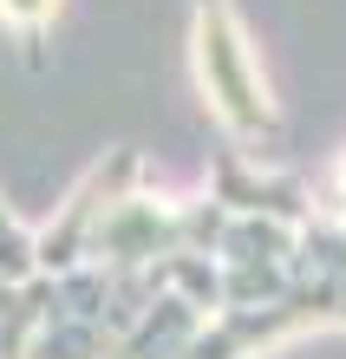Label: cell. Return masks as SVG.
Returning <instances> with one entry per match:
<instances>
[{
  "instance_id": "cell-2",
  "label": "cell",
  "mask_w": 346,
  "mask_h": 359,
  "mask_svg": "<svg viewBox=\"0 0 346 359\" xmlns=\"http://www.w3.org/2000/svg\"><path fill=\"white\" fill-rule=\"evenodd\" d=\"M131 183H138V151H131V144H124V151H112L98 170H85V183L66 196V209L53 216V229H46V236H33L39 274H72V268L92 262L98 222L112 216L124 196H131Z\"/></svg>"
},
{
  "instance_id": "cell-1",
  "label": "cell",
  "mask_w": 346,
  "mask_h": 359,
  "mask_svg": "<svg viewBox=\"0 0 346 359\" xmlns=\"http://www.w3.org/2000/svg\"><path fill=\"white\" fill-rule=\"evenodd\" d=\"M189 53H197V79L215 104V118L229 124L235 144H274L281 137V111L268 98V79L248 53V33L235 7H215V13H197L189 27Z\"/></svg>"
},
{
  "instance_id": "cell-7",
  "label": "cell",
  "mask_w": 346,
  "mask_h": 359,
  "mask_svg": "<svg viewBox=\"0 0 346 359\" xmlns=\"http://www.w3.org/2000/svg\"><path fill=\"white\" fill-rule=\"evenodd\" d=\"M112 353V333L92 327V320H53L33 333V353L27 359H105Z\"/></svg>"
},
{
  "instance_id": "cell-10",
  "label": "cell",
  "mask_w": 346,
  "mask_h": 359,
  "mask_svg": "<svg viewBox=\"0 0 346 359\" xmlns=\"http://www.w3.org/2000/svg\"><path fill=\"white\" fill-rule=\"evenodd\" d=\"M39 274V255H33V236L20 229L7 209H0V287H27Z\"/></svg>"
},
{
  "instance_id": "cell-3",
  "label": "cell",
  "mask_w": 346,
  "mask_h": 359,
  "mask_svg": "<svg viewBox=\"0 0 346 359\" xmlns=\"http://www.w3.org/2000/svg\"><path fill=\"white\" fill-rule=\"evenodd\" d=\"M300 327H340V320H333V307H327L320 287H300L294 281L268 307H222L215 320H203V333L189 340L183 359H248L255 346L288 340V333H300Z\"/></svg>"
},
{
  "instance_id": "cell-5",
  "label": "cell",
  "mask_w": 346,
  "mask_h": 359,
  "mask_svg": "<svg viewBox=\"0 0 346 359\" xmlns=\"http://www.w3.org/2000/svg\"><path fill=\"white\" fill-rule=\"evenodd\" d=\"M288 274H294L300 287H320V294H327L333 320L346 327V229L333 216H320V209H314V216L300 222V242H294Z\"/></svg>"
},
{
  "instance_id": "cell-6",
  "label": "cell",
  "mask_w": 346,
  "mask_h": 359,
  "mask_svg": "<svg viewBox=\"0 0 346 359\" xmlns=\"http://www.w3.org/2000/svg\"><path fill=\"white\" fill-rule=\"evenodd\" d=\"M294 242H300V229L274 222V216H229L222 242H215V262L222 268H288Z\"/></svg>"
},
{
  "instance_id": "cell-8",
  "label": "cell",
  "mask_w": 346,
  "mask_h": 359,
  "mask_svg": "<svg viewBox=\"0 0 346 359\" xmlns=\"http://www.w3.org/2000/svg\"><path fill=\"white\" fill-rule=\"evenodd\" d=\"M170 287H177L183 301H197L203 313L222 307V262L215 255H170Z\"/></svg>"
},
{
  "instance_id": "cell-11",
  "label": "cell",
  "mask_w": 346,
  "mask_h": 359,
  "mask_svg": "<svg viewBox=\"0 0 346 359\" xmlns=\"http://www.w3.org/2000/svg\"><path fill=\"white\" fill-rule=\"evenodd\" d=\"M105 359H183V353H124V346H112Z\"/></svg>"
},
{
  "instance_id": "cell-4",
  "label": "cell",
  "mask_w": 346,
  "mask_h": 359,
  "mask_svg": "<svg viewBox=\"0 0 346 359\" xmlns=\"http://www.w3.org/2000/svg\"><path fill=\"white\" fill-rule=\"evenodd\" d=\"M209 196L222 203L229 216H274L288 229H300L314 216V183L307 177H294V170L262 177V170H248V157L235 151V144H222L215 163H209Z\"/></svg>"
},
{
  "instance_id": "cell-9",
  "label": "cell",
  "mask_w": 346,
  "mask_h": 359,
  "mask_svg": "<svg viewBox=\"0 0 346 359\" xmlns=\"http://www.w3.org/2000/svg\"><path fill=\"white\" fill-rule=\"evenodd\" d=\"M53 7L59 0H0V13L20 27V46H27V66L46 72V27H53Z\"/></svg>"
}]
</instances>
